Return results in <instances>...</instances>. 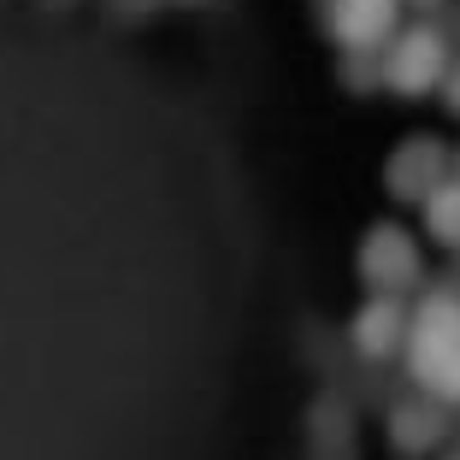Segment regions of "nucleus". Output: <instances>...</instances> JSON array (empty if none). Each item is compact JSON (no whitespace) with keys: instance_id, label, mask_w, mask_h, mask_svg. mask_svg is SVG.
Returning a JSON list of instances; mask_svg holds the SVG:
<instances>
[{"instance_id":"nucleus-6","label":"nucleus","mask_w":460,"mask_h":460,"mask_svg":"<svg viewBox=\"0 0 460 460\" xmlns=\"http://www.w3.org/2000/svg\"><path fill=\"white\" fill-rule=\"evenodd\" d=\"M407 331H413V307L407 296H372L366 307H354L349 342L360 360H395L407 349Z\"/></svg>"},{"instance_id":"nucleus-3","label":"nucleus","mask_w":460,"mask_h":460,"mask_svg":"<svg viewBox=\"0 0 460 460\" xmlns=\"http://www.w3.org/2000/svg\"><path fill=\"white\" fill-rule=\"evenodd\" d=\"M354 271L372 296H407V289L425 284V260H420V243L407 236L402 225H372L354 248Z\"/></svg>"},{"instance_id":"nucleus-5","label":"nucleus","mask_w":460,"mask_h":460,"mask_svg":"<svg viewBox=\"0 0 460 460\" xmlns=\"http://www.w3.org/2000/svg\"><path fill=\"white\" fill-rule=\"evenodd\" d=\"M325 30L342 54H384L402 30V0H325Z\"/></svg>"},{"instance_id":"nucleus-13","label":"nucleus","mask_w":460,"mask_h":460,"mask_svg":"<svg viewBox=\"0 0 460 460\" xmlns=\"http://www.w3.org/2000/svg\"><path fill=\"white\" fill-rule=\"evenodd\" d=\"M443 460H460V443H448V455H443Z\"/></svg>"},{"instance_id":"nucleus-12","label":"nucleus","mask_w":460,"mask_h":460,"mask_svg":"<svg viewBox=\"0 0 460 460\" xmlns=\"http://www.w3.org/2000/svg\"><path fill=\"white\" fill-rule=\"evenodd\" d=\"M119 13H148V6H160V0H112Z\"/></svg>"},{"instance_id":"nucleus-15","label":"nucleus","mask_w":460,"mask_h":460,"mask_svg":"<svg viewBox=\"0 0 460 460\" xmlns=\"http://www.w3.org/2000/svg\"><path fill=\"white\" fill-rule=\"evenodd\" d=\"M455 177H460V154H455Z\"/></svg>"},{"instance_id":"nucleus-1","label":"nucleus","mask_w":460,"mask_h":460,"mask_svg":"<svg viewBox=\"0 0 460 460\" xmlns=\"http://www.w3.org/2000/svg\"><path fill=\"white\" fill-rule=\"evenodd\" d=\"M402 360H407V378L431 402L460 407V289L455 284H425Z\"/></svg>"},{"instance_id":"nucleus-9","label":"nucleus","mask_w":460,"mask_h":460,"mask_svg":"<svg viewBox=\"0 0 460 460\" xmlns=\"http://www.w3.org/2000/svg\"><path fill=\"white\" fill-rule=\"evenodd\" d=\"M420 213H425V230H431V243L460 248V177H448L443 190H437L431 201L420 207Z\"/></svg>"},{"instance_id":"nucleus-11","label":"nucleus","mask_w":460,"mask_h":460,"mask_svg":"<svg viewBox=\"0 0 460 460\" xmlns=\"http://www.w3.org/2000/svg\"><path fill=\"white\" fill-rule=\"evenodd\" d=\"M437 95H443V107H448V112L460 119V59L448 66V77H443V89H437Z\"/></svg>"},{"instance_id":"nucleus-7","label":"nucleus","mask_w":460,"mask_h":460,"mask_svg":"<svg viewBox=\"0 0 460 460\" xmlns=\"http://www.w3.org/2000/svg\"><path fill=\"white\" fill-rule=\"evenodd\" d=\"M384 431H390L395 455H437V448L448 443V407L431 402V395H402V402L390 407Z\"/></svg>"},{"instance_id":"nucleus-2","label":"nucleus","mask_w":460,"mask_h":460,"mask_svg":"<svg viewBox=\"0 0 460 460\" xmlns=\"http://www.w3.org/2000/svg\"><path fill=\"white\" fill-rule=\"evenodd\" d=\"M448 36L437 24H407V30H395V41L384 48V89L390 95H402V101H420V95H431V89H443V77H448Z\"/></svg>"},{"instance_id":"nucleus-14","label":"nucleus","mask_w":460,"mask_h":460,"mask_svg":"<svg viewBox=\"0 0 460 460\" xmlns=\"http://www.w3.org/2000/svg\"><path fill=\"white\" fill-rule=\"evenodd\" d=\"M413 6H443V0H413Z\"/></svg>"},{"instance_id":"nucleus-10","label":"nucleus","mask_w":460,"mask_h":460,"mask_svg":"<svg viewBox=\"0 0 460 460\" xmlns=\"http://www.w3.org/2000/svg\"><path fill=\"white\" fill-rule=\"evenodd\" d=\"M342 89H354V95L384 89V54H342Z\"/></svg>"},{"instance_id":"nucleus-8","label":"nucleus","mask_w":460,"mask_h":460,"mask_svg":"<svg viewBox=\"0 0 460 460\" xmlns=\"http://www.w3.org/2000/svg\"><path fill=\"white\" fill-rule=\"evenodd\" d=\"M307 431H313V448L325 460H349L354 455V420H349V407L337 402V395H319L307 413Z\"/></svg>"},{"instance_id":"nucleus-4","label":"nucleus","mask_w":460,"mask_h":460,"mask_svg":"<svg viewBox=\"0 0 460 460\" xmlns=\"http://www.w3.org/2000/svg\"><path fill=\"white\" fill-rule=\"evenodd\" d=\"M448 165H455L448 142H437V136H407L402 148L384 160V190H390L395 201L425 207V201H431V195L448 183V177H455Z\"/></svg>"}]
</instances>
